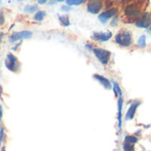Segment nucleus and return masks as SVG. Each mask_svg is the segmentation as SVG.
Returning a JSON list of instances; mask_svg holds the SVG:
<instances>
[{"mask_svg": "<svg viewBox=\"0 0 151 151\" xmlns=\"http://www.w3.org/2000/svg\"><path fill=\"white\" fill-rule=\"evenodd\" d=\"M116 42L122 47H128L132 44V34L127 30H121L115 37Z\"/></svg>", "mask_w": 151, "mask_h": 151, "instance_id": "1", "label": "nucleus"}, {"mask_svg": "<svg viewBox=\"0 0 151 151\" xmlns=\"http://www.w3.org/2000/svg\"><path fill=\"white\" fill-rule=\"evenodd\" d=\"M141 13V7L137 4H128L125 9V15L127 18L130 19H135L139 18Z\"/></svg>", "mask_w": 151, "mask_h": 151, "instance_id": "2", "label": "nucleus"}, {"mask_svg": "<svg viewBox=\"0 0 151 151\" xmlns=\"http://www.w3.org/2000/svg\"><path fill=\"white\" fill-rule=\"evenodd\" d=\"M94 54L97 58V59L103 64V65H107L110 57H111V52L109 50H104V49H95L94 50Z\"/></svg>", "mask_w": 151, "mask_h": 151, "instance_id": "3", "label": "nucleus"}, {"mask_svg": "<svg viewBox=\"0 0 151 151\" xmlns=\"http://www.w3.org/2000/svg\"><path fill=\"white\" fill-rule=\"evenodd\" d=\"M32 35H33V33L31 31H27V30L20 31V32H15L12 35L10 42H13L16 41L23 40V39H28V38H31Z\"/></svg>", "mask_w": 151, "mask_h": 151, "instance_id": "4", "label": "nucleus"}, {"mask_svg": "<svg viewBox=\"0 0 151 151\" xmlns=\"http://www.w3.org/2000/svg\"><path fill=\"white\" fill-rule=\"evenodd\" d=\"M18 59L15 56L9 53L7 55V58L5 60V66L12 72H16L19 69V65H17Z\"/></svg>", "mask_w": 151, "mask_h": 151, "instance_id": "5", "label": "nucleus"}, {"mask_svg": "<svg viewBox=\"0 0 151 151\" xmlns=\"http://www.w3.org/2000/svg\"><path fill=\"white\" fill-rule=\"evenodd\" d=\"M103 7L102 0H90L88 4V12L92 14L98 13Z\"/></svg>", "mask_w": 151, "mask_h": 151, "instance_id": "6", "label": "nucleus"}, {"mask_svg": "<svg viewBox=\"0 0 151 151\" xmlns=\"http://www.w3.org/2000/svg\"><path fill=\"white\" fill-rule=\"evenodd\" d=\"M136 26L141 28H147L150 25V15L149 12H145L139 19L136 21Z\"/></svg>", "mask_w": 151, "mask_h": 151, "instance_id": "7", "label": "nucleus"}, {"mask_svg": "<svg viewBox=\"0 0 151 151\" xmlns=\"http://www.w3.org/2000/svg\"><path fill=\"white\" fill-rule=\"evenodd\" d=\"M117 12V9L115 8H112V9H110V10H107L104 12H102L99 16H98V19L99 20L102 22V23H106L109 19L112 18Z\"/></svg>", "mask_w": 151, "mask_h": 151, "instance_id": "8", "label": "nucleus"}, {"mask_svg": "<svg viewBox=\"0 0 151 151\" xmlns=\"http://www.w3.org/2000/svg\"><path fill=\"white\" fill-rule=\"evenodd\" d=\"M112 36V34L111 32H97L93 34L92 39L99 42H105L108 41Z\"/></svg>", "mask_w": 151, "mask_h": 151, "instance_id": "9", "label": "nucleus"}, {"mask_svg": "<svg viewBox=\"0 0 151 151\" xmlns=\"http://www.w3.org/2000/svg\"><path fill=\"white\" fill-rule=\"evenodd\" d=\"M94 78L98 81L105 88L107 89H111V82L109 81V80H107L106 78H104V76H101V75H98V74H95L94 75Z\"/></svg>", "mask_w": 151, "mask_h": 151, "instance_id": "10", "label": "nucleus"}, {"mask_svg": "<svg viewBox=\"0 0 151 151\" xmlns=\"http://www.w3.org/2000/svg\"><path fill=\"white\" fill-rule=\"evenodd\" d=\"M137 107H138V104L137 103L133 104L130 106V108H129V110H128V111L127 113V117H126L127 120H129V119H134V117L135 115V111H136Z\"/></svg>", "mask_w": 151, "mask_h": 151, "instance_id": "11", "label": "nucleus"}, {"mask_svg": "<svg viewBox=\"0 0 151 151\" xmlns=\"http://www.w3.org/2000/svg\"><path fill=\"white\" fill-rule=\"evenodd\" d=\"M45 16H46V12L44 11H38V12H36V13L34 16V19L41 22V21H42V19H44Z\"/></svg>", "mask_w": 151, "mask_h": 151, "instance_id": "12", "label": "nucleus"}, {"mask_svg": "<svg viewBox=\"0 0 151 151\" xmlns=\"http://www.w3.org/2000/svg\"><path fill=\"white\" fill-rule=\"evenodd\" d=\"M59 21L61 22V24L65 27H68L70 25V20L67 15H59L58 16Z\"/></svg>", "mask_w": 151, "mask_h": 151, "instance_id": "13", "label": "nucleus"}, {"mask_svg": "<svg viewBox=\"0 0 151 151\" xmlns=\"http://www.w3.org/2000/svg\"><path fill=\"white\" fill-rule=\"evenodd\" d=\"M37 5H26L23 9V12L26 13H32L37 10Z\"/></svg>", "mask_w": 151, "mask_h": 151, "instance_id": "14", "label": "nucleus"}, {"mask_svg": "<svg viewBox=\"0 0 151 151\" xmlns=\"http://www.w3.org/2000/svg\"><path fill=\"white\" fill-rule=\"evenodd\" d=\"M85 2L86 0H66V4L68 5H80Z\"/></svg>", "mask_w": 151, "mask_h": 151, "instance_id": "15", "label": "nucleus"}, {"mask_svg": "<svg viewBox=\"0 0 151 151\" xmlns=\"http://www.w3.org/2000/svg\"><path fill=\"white\" fill-rule=\"evenodd\" d=\"M123 104V99L120 96L119 99V127H121V109Z\"/></svg>", "mask_w": 151, "mask_h": 151, "instance_id": "16", "label": "nucleus"}, {"mask_svg": "<svg viewBox=\"0 0 151 151\" xmlns=\"http://www.w3.org/2000/svg\"><path fill=\"white\" fill-rule=\"evenodd\" d=\"M125 142H128V143H131V144H134L138 142V139L133 135H127L125 139Z\"/></svg>", "mask_w": 151, "mask_h": 151, "instance_id": "17", "label": "nucleus"}, {"mask_svg": "<svg viewBox=\"0 0 151 151\" xmlns=\"http://www.w3.org/2000/svg\"><path fill=\"white\" fill-rule=\"evenodd\" d=\"M134 144H131V143L125 142L124 145H123V149L125 151H133L134 150Z\"/></svg>", "mask_w": 151, "mask_h": 151, "instance_id": "18", "label": "nucleus"}, {"mask_svg": "<svg viewBox=\"0 0 151 151\" xmlns=\"http://www.w3.org/2000/svg\"><path fill=\"white\" fill-rule=\"evenodd\" d=\"M138 44H139V46L142 47V48L145 47V45H146V36H145V35L141 36V38H140L139 41H138Z\"/></svg>", "mask_w": 151, "mask_h": 151, "instance_id": "19", "label": "nucleus"}, {"mask_svg": "<svg viewBox=\"0 0 151 151\" xmlns=\"http://www.w3.org/2000/svg\"><path fill=\"white\" fill-rule=\"evenodd\" d=\"M113 85H114V92H115V95H116V96H118V95L121 96L122 92H121V90H120V88H119L118 83H116L115 81H113Z\"/></svg>", "mask_w": 151, "mask_h": 151, "instance_id": "20", "label": "nucleus"}, {"mask_svg": "<svg viewBox=\"0 0 151 151\" xmlns=\"http://www.w3.org/2000/svg\"><path fill=\"white\" fill-rule=\"evenodd\" d=\"M3 136H4V128H1L0 129V148H1L2 141H3Z\"/></svg>", "mask_w": 151, "mask_h": 151, "instance_id": "21", "label": "nucleus"}, {"mask_svg": "<svg viewBox=\"0 0 151 151\" xmlns=\"http://www.w3.org/2000/svg\"><path fill=\"white\" fill-rule=\"evenodd\" d=\"M61 10L67 12V11H70V10H71V7H69V6H66V5H63V6L61 7Z\"/></svg>", "mask_w": 151, "mask_h": 151, "instance_id": "22", "label": "nucleus"}, {"mask_svg": "<svg viewBox=\"0 0 151 151\" xmlns=\"http://www.w3.org/2000/svg\"><path fill=\"white\" fill-rule=\"evenodd\" d=\"M4 23V19L3 14L0 12V25H3Z\"/></svg>", "mask_w": 151, "mask_h": 151, "instance_id": "23", "label": "nucleus"}, {"mask_svg": "<svg viewBox=\"0 0 151 151\" xmlns=\"http://www.w3.org/2000/svg\"><path fill=\"white\" fill-rule=\"evenodd\" d=\"M47 1H48V0H38V4H45Z\"/></svg>", "mask_w": 151, "mask_h": 151, "instance_id": "24", "label": "nucleus"}, {"mask_svg": "<svg viewBox=\"0 0 151 151\" xmlns=\"http://www.w3.org/2000/svg\"><path fill=\"white\" fill-rule=\"evenodd\" d=\"M2 116H3V111H2V107H1V105H0V121H1V119H2Z\"/></svg>", "mask_w": 151, "mask_h": 151, "instance_id": "25", "label": "nucleus"}, {"mask_svg": "<svg viewBox=\"0 0 151 151\" xmlns=\"http://www.w3.org/2000/svg\"><path fill=\"white\" fill-rule=\"evenodd\" d=\"M56 1H58V2H63L64 0H56Z\"/></svg>", "mask_w": 151, "mask_h": 151, "instance_id": "26", "label": "nucleus"}, {"mask_svg": "<svg viewBox=\"0 0 151 151\" xmlns=\"http://www.w3.org/2000/svg\"><path fill=\"white\" fill-rule=\"evenodd\" d=\"M19 1H25V0H19Z\"/></svg>", "mask_w": 151, "mask_h": 151, "instance_id": "27", "label": "nucleus"}]
</instances>
